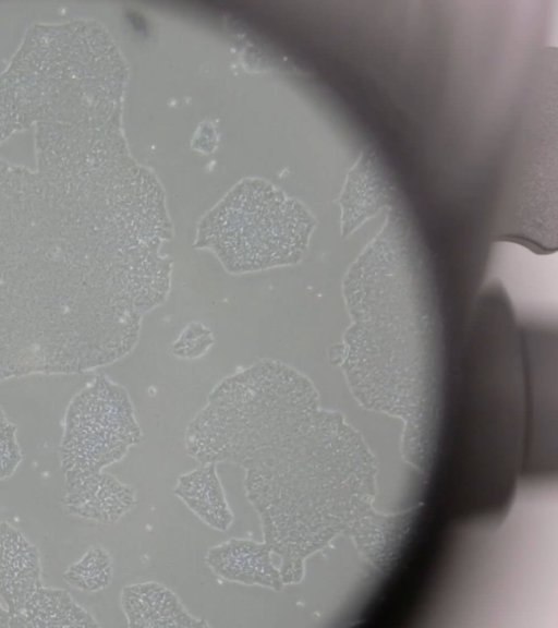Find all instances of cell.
<instances>
[{"label":"cell","instance_id":"cell-1","mask_svg":"<svg viewBox=\"0 0 558 628\" xmlns=\"http://www.w3.org/2000/svg\"><path fill=\"white\" fill-rule=\"evenodd\" d=\"M37 161H0V382L120 360L171 288L151 181L73 144H40Z\"/></svg>","mask_w":558,"mask_h":628},{"label":"cell","instance_id":"cell-2","mask_svg":"<svg viewBox=\"0 0 558 628\" xmlns=\"http://www.w3.org/2000/svg\"><path fill=\"white\" fill-rule=\"evenodd\" d=\"M383 233L348 270L343 293L352 319L343 366L425 367L436 357V331L424 274L400 258ZM365 366V367H366Z\"/></svg>","mask_w":558,"mask_h":628},{"label":"cell","instance_id":"cell-3","mask_svg":"<svg viewBox=\"0 0 558 628\" xmlns=\"http://www.w3.org/2000/svg\"><path fill=\"white\" fill-rule=\"evenodd\" d=\"M313 228L302 204L265 183L246 182L202 219L195 245L210 250L228 273L262 271L299 263Z\"/></svg>","mask_w":558,"mask_h":628},{"label":"cell","instance_id":"cell-4","mask_svg":"<svg viewBox=\"0 0 558 628\" xmlns=\"http://www.w3.org/2000/svg\"><path fill=\"white\" fill-rule=\"evenodd\" d=\"M126 390L97 375L70 402L60 446L65 482L102 471L141 440Z\"/></svg>","mask_w":558,"mask_h":628},{"label":"cell","instance_id":"cell-5","mask_svg":"<svg viewBox=\"0 0 558 628\" xmlns=\"http://www.w3.org/2000/svg\"><path fill=\"white\" fill-rule=\"evenodd\" d=\"M43 585L40 556L17 529L0 522V597L12 615Z\"/></svg>","mask_w":558,"mask_h":628},{"label":"cell","instance_id":"cell-6","mask_svg":"<svg viewBox=\"0 0 558 628\" xmlns=\"http://www.w3.org/2000/svg\"><path fill=\"white\" fill-rule=\"evenodd\" d=\"M65 510L104 523L117 522L135 504L134 490L102 471L65 482Z\"/></svg>","mask_w":558,"mask_h":628},{"label":"cell","instance_id":"cell-7","mask_svg":"<svg viewBox=\"0 0 558 628\" xmlns=\"http://www.w3.org/2000/svg\"><path fill=\"white\" fill-rule=\"evenodd\" d=\"M271 553L265 542L233 539L213 547L206 561L223 579L279 591L283 582L280 570L272 564Z\"/></svg>","mask_w":558,"mask_h":628},{"label":"cell","instance_id":"cell-8","mask_svg":"<svg viewBox=\"0 0 558 628\" xmlns=\"http://www.w3.org/2000/svg\"><path fill=\"white\" fill-rule=\"evenodd\" d=\"M121 605L130 627L187 628L204 627L182 606L173 592L156 583H138L125 587Z\"/></svg>","mask_w":558,"mask_h":628},{"label":"cell","instance_id":"cell-9","mask_svg":"<svg viewBox=\"0 0 558 628\" xmlns=\"http://www.w3.org/2000/svg\"><path fill=\"white\" fill-rule=\"evenodd\" d=\"M94 617L61 589L41 585L10 615L11 628L98 627Z\"/></svg>","mask_w":558,"mask_h":628},{"label":"cell","instance_id":"cell-10","mask_svg":"<svg viewBox=\"0 0 558 628\" xmlns=\"http://www.w3.org/2000/svg\"><path fill=\"white\" fill-rule=\"evenodd\" d=\"M174 493L208 526L225 531L232 521L226 502L216 463H204L182 475Z\"/></svg>","mask_w":558,"mask_h":628},{"label":"cell","instance_id":"cell-11","mask_svg":"<svg viewBox=\"0 0 558 628\" xmlns=\"http://www.w3.org/2000/svg\"><path fill=\"white\" fill-rule=\"evenodd\" d=\"M371 156L361 158L340 197L342 234H350L388 202V193L373 167Z\"/></svg>","mask_w":558,"mask_h":628},{"label":"cell","instance_id":"cell-12","mask_svg":"<svg viewBox=\"0 0 558 628\" xmlns=\"http://www.w3.org/2000/svg\"><path fill=\"white\" fill-rule=\"evenodd\" d=\"M112 567L109 554L99 546L90 547L83 557L69 566L63 579L84 592H97L111 581Z\"/></svg>","mask_w":558,"mask_h":628},{"label":"cell","instance_id":"cell-13","mask_svg":"<svg viewBox=\"0 0 558 628\" xmlns=\"http://www.w3.org/2000/svg\"><path fill=\"white\" fill-rule=\"evenodd\" d=\"M22 455L16 440V427L0 408V480L10 476L20 464Z\"/></svg>","mask_w":558,"mask_h":628},{"label":"cell","instance_id":"cell-14","mask_svg":"<svg viewBox=\"0 0 558 628\" xmlns=\"http://www.w3.org/2000/svg\"><path fill=\"white\" fill-rule=\"evenodd\" d=\"M208 333H210V330H207L198 323L190 325L173 346V352L178 357L186 359L197 358L204 353V351L197 345H195V340L207 335Z\"/></svg>","mask_w":558,"mask_h":628},{"label":"cell","instance_id":"cell-15","mask_svg":"<svg viewBox=\"0 0 558 628\" xmlns=\"http://www.w3.org/2000/svg\"><path fill=\"white\" fill-rule=\"evenodd\" d=\"M10 614L5 607L0 605V628H9Z\"/></svg>","mask_w":558,"mask_h":628}]
</instances>
